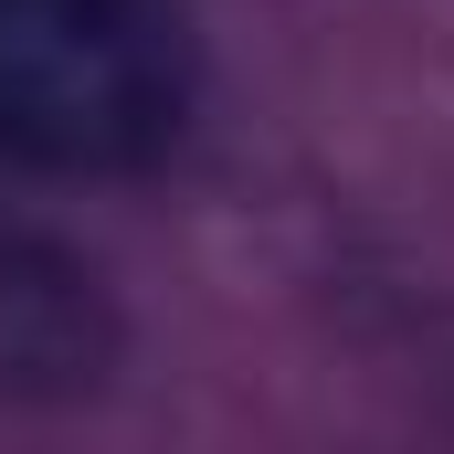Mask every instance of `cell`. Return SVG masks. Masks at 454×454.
<instances>
[{
	"label": "cell",
	"mask_w": 454,
	"mask_h": 454,
	"mask_svg": "<svg viewBox=\"0 0 454 454\" xmlns=\"http://www.w3.org/2000/svg\"><path fill=\"white\" fill-rule=\"evenodd\" d=\"M191 106L169 0H0V159L53 180L148 169Z\"/></svg>",
	"instance_id": "cell-1"
}]
</instances>
